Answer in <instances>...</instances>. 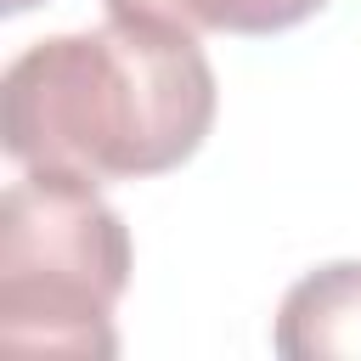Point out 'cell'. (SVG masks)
I'll return each instance as SVG.
<instances>
[{
	"mask_svg": "<svg viewBox=\"0 0 361 361\" xmlns=\"http://www.w3.org/2000/svg\"><path fill=\"white\" fill-rule=\"evenodd\" d=\"M214 68L197 34L107 17L11 56L0 135L23 169L141 180L186 164L214 124Z\"/></svg>",
	"mask_w": 361,
	"mask_h": 361,
	"instance_id": "cell-1",
	"label": "cell"
},
{
	"mask_svg": "<svg viewBox=\"0 0 361 361\" xmlns=\"http://www.w3.org/2000/svg\"><path fill=\"white\" fill-rule=\"evenodd\" d=\"M130 231L90 175L23 169L0 197V338L11 350L118 355L113 305Z\"/></svg>",
	"mask_w": 361,
	"mask_h": 361,
	"instance_id": "cell-2",
	"label": "cell"
},
{
	"mask_svg": "<svg viewBox=\"0 0 361 361\" xmlns=\"http://www.w3.org/2000/svg\"><path fill=\"white\" fill-rule=\"evenodd\" d=\"M282 361H361V259H333L282 293L276 333Z\"/></svg>",
	"mask_w": 361,
	"mask_h": 361,
	"instance_id": "cell-3",
	"label": "cell"
},
{
	"mask_svg": "<svg viewBox=\"0 0 361 361\" xmlns=\"http://www.w3.org/2000/svg\"><path fill=\"white\" fill-rule=\"evenodd\" d=\"M107 17L164 23L180 34H282L316 17L327 0H102Z\"/></svg>",
	"mask_w": 361,
	"mask_h": 361,
	"instance_id": "cell-4",
	"label": "cell"
},
{
	"mask_svg": "<svg viewBox=\"0 0 361 361\" xmlns=\"http://www.w3.org/2000/svg\"><path fill=\"white\" fill-rule=\"evenodd\" d=\"M0 6H6L11 17H17V11H28V6H39V0H0Z\"/></svg>",
	"mask_w": 361,
	"mask_h": 361,
	"instance_id": "cell-5",
	"label": "cell"
}]
</instances>
